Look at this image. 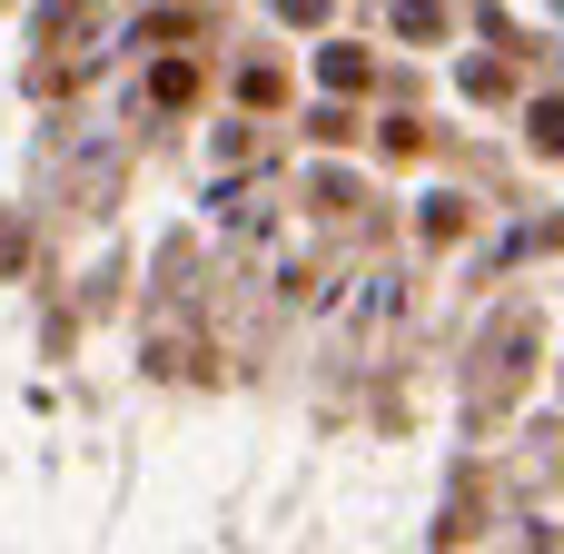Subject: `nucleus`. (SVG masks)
<instances>
[{
    "label": "nucleus",
    "mask_w": 564,
    "mask_h": 554,
    "mask_svg": "<svg viewBox=\"0 0 564 554\" xmlns=\"http://www.w3.org/2000/svg\"><path fill=\"white\" fill-rule=\"evenodd\" d=\"M149 99H159V109H188V99H198V69H188V59H159Z\"/></svg>",
    "instance_id": "f257e3e1"
},
{
    "label": "nucleus",
    "mask_w": 564,
    "mask_h": 554,
    "mask_svg": "<svg viewBox=\"0 0 564 554\" xmlns=\"http://www.w3.org/2000/svg\"><path fill=\"white\" fill-rule=\"evenodd\" d=\"M327 79L337 89H367V50H327Z\"/></svg>",
    "instance_id": "f03ea898"
}]
</instances>
